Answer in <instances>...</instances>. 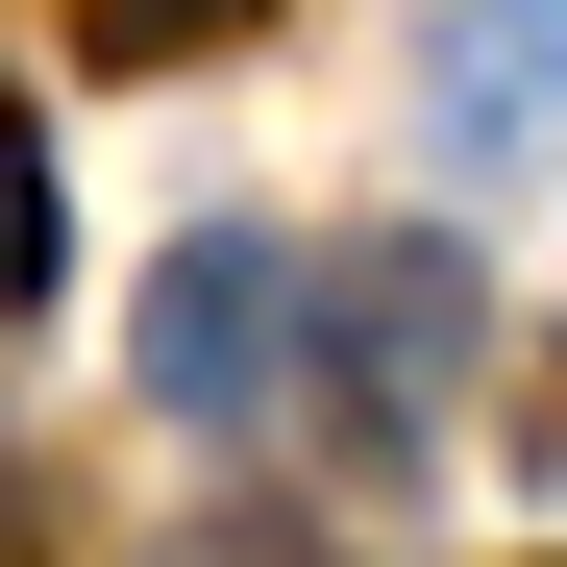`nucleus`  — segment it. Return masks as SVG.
Masks as SVG:
<instances>
[{"label":"nucleus","instance_id":"nucleus-1","mask_svg":"<svg viewBox=\"0 0 567 567\" xmlns=\"http://www.w3.org/2000/svg\"><path fill=\"white\" fill-rule=\"evenodd\" d=\"M297 321H321V271L271 247V223H198V247L148 271V395L173 420H271V395H297Z\"/></svg>","mask_w":567,"mask_h":567},{"label":"nucleus","instance_id":"nucleus-2","mask_svg":"<svg viewBox=\"0 0 567 567\" xmlns=\"http://www.w3.org/2000/svg\"><path fill=\"white\" fill-rule=\"evenodd\" d=\"M444 124L468 148H567V0H444Z\"/></svg>","mask_w":567,"mask_h":567},{"label":"nucleus","instance_id":"nucleus-3","mask_svg":"<svg viewBox=\"0 0 567 567\" xmlns=\"http://www.w3.org/2000/svg\"><path fill=\"white\" fill-rule=\"evenodd\" d=\"M25 297H50V124L0 100V321H25Z\"/></svg>","mask_w":567,"mask_h":567}]
</instances>
